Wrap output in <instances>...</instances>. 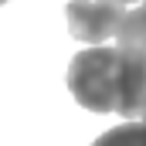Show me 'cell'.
Returning <instances> with one entry per match:
<instances>
[{"instance_id":"obj_6","label":"cell","mask_w":146,"mask_h":146,"mask_svg":"<svg viewBox=\"0 0 146 146\" xmlns=\"http://www.w3.org/2000/svg\"><path fill=\"white\" fill-rule=\"evenodd\" d=\"M0 3H7V0H0Z\"/></svg>"},{"instance_id":"obj_7","label":"cell","mask_w":146,"mask_h":146,"mask_svg":"<svg viewBox=\"0 0 146 146\" xmlns=\"http://www.w3.org/2000/svg\"><path fill=\"white\" fill-rule=\"evenodd\" d=\"M143 122H146V115H143Z\"/></svg>"},{"instance_id":"obj_3","label":"cell","mask_w":146,"mask_h":146,"mask_svg":"<svg viewBox=\"0 0 146 146\" xmlns=\"http://www.w3.org/2000/svg\"><path fill=\"white\" fill-rule=\"evenodd\" d=\"M126 14L129 10L115 0H72L65 7L68 31L82 44H102L109 37H119V27H122Z\"/></svg>"},{"instance_id":"obj_2","label":"cell","mask_w":146,"mask_h":146,"mask_svg":"<svg viewBox=\"0 0 146 146\" xmlns=\"http://www.w3.org/2000/svg\"><path fill=\"white\" fill-rule=\"evenodd\" d=\"M122 54V106L119 115L129 122H143L146 115V0L133 7L119 27Z\"/></svg>"},{"instance_id":"obj_5","label":"cell","mask_w":146,"mask_h":146,"mask_svg":"<svg viewBox=\"0 0 146 146\" xmlns=\"http://www.w3.org/2000/svg\"><path fill=\"white\" fill-rule=\"evenodd\" d=\"M115 3H122V7H126V3H143V0H115Z\"/></svg>"},{"instance_id":"obj_1","label":"cell","mask_w":146,"mask_h":146,"mask_svg":"<svg viewBox=\"0 0 146 146\" xmlns=\"http://www.w3.org/2000/svg\"><path fill=\"white\" fill-rule=\"evenodd\" d=\"M68 92L92 112H119L122 106V54L119 48H85L68 65Z\"/></svg>"},{"instance_id":"obj_4","label":"cell","mask_w":146,"mask_h":146,"mask_svg":"<svg viewBox=\"0 0 146 146\" xmlns=\"http://www.w3.org/2000/svg\"><path fill=\"white\" fill-rule=\"evenodd\" d=\"M92 146H146V122H126L102 133Z\"/></svg>"}]
</instances>
